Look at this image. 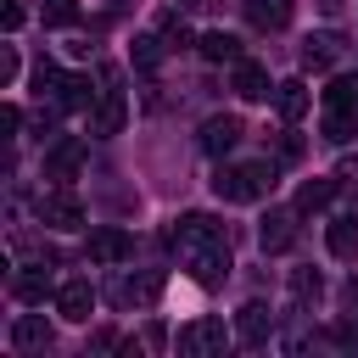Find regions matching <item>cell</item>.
<instances>
[{"label": "cell", "mask_w": 358, "mask_h": 358, "mask_svg": "<svg viewBox=\"0 0 358 358\" xmlns=\"http://www.w3.org/2000/svg\"><path fill=\"white\" fill-rule=\"evenodd\" d=\"M11 347H17V352H45V347H50V319H45V313H22V319L11 324Z\"/></svg>", "instance_id": "13"}, {"label": "cell", "mask_w": 358, "mask_h": 358, "mask_svg": "<svg viewBox=\"0 0 358 358\" xmlns=\"http://www.w3.org/2000/svg\"><path fill=\"white\" fill-rule=\"evenodd\" d=\"M296 207H280V213H268L263 218V229H257V241H263V252H285L291 241H296Z\"/></svg>", "instance_id": "10"}, {"label": "cell", "mask_w": 358, "mask_h": 358, "mask_svg": "<svg viewBox=\"0 0 358 358\" xmlns=\"http://www.w3.org/2000/svg\"><path fill=\"white\" fill-rule=\"evenodd\" d=\"M78 22V0H45V28H73Z\"/></svg>", "instance_id": "26"}, {"label": "cell", "mask_w": 358, "mask_h": 358, "mask_svg": "<svg viewBox=\"0 0 358 358\" xmlns=\"http://www.w3.org/2000/svg\"><path fill=\"white\" fill-rule=\"evenodd\" d=\"M11 291H17L22 302H45V291H50V280H45V274H34V268H22V274L11 280Z\"/></svg>", "instance_id": "25"}, {"label": "cell", "mask_w": 358, "mask_h": 358, "mask_svg": "<svg viewBox=\"0 0 358 358\" xmlns=\"http://www.w3.org/2000/svg\"><path fill=\"white\" fill-rule=\"evenodd\" d=\"M123 117H129V101H123L117 90H101L95 106H90V134H95V140H112V134L123 129Z\"/></svg>", "instance_id": "4"}, {"label": "cell", "mask_w": 358, "mask_h": 358, "mask_svg": "<svg viewBox=\"0 0 358 358\" xmlns=\"http://www.w3.org/2000/svg\"><path fill=\"white\" fill-rule=\"evenodd\" d=\"M17 67H22V62H17V50L6 45V50H0V84H11V78H17Z\"/></svg>", "instance_id": "30"}, {"label": "cell", "mask_w": 358, "mask_h": 358, "mask_svg": "<svg viewBox=\"0 0 358 358\" xmlns=\"http://www.w3.org/2000/svg\"><path fill=\"white\" fill-rule=\"evenodd\" d=\"M56 313L73 319V324H90V313H95V291H90V280H67V285L56 291Z\"/></svg>", "instance_id": "9"}, {"label": "cell", "mask_w": 358, "mask_h": 358, "mask_svg": "<svg viewBox=\"0 0 358 358\" xmlns=\"http://www.w3.org/2000/svg\"><path fill=\"white\" fill-rule=\"evenodd\" d=\"M196 50H201L207 62H229V67L241 62V39H235V34H224V28H213V34H201V39H196Z\"/></svg>", "instance_id": "18"}, {"label": "cell", "mask_w": 358, "mask_h": 358, "mask_svg": "<svg viewBox=\"0 0 358 358\" xmlns=\"http://www.w3.org/2000/svg\"><path fill=\"white\" fill-rule=\"evenodd\" d=\"M190 263V274H196V285H218L224 274H229V246L218 241V246H201L196 257H185Z\"/></svg>", "instance_id": "12"}, {"label": "cell", "mask_w": 358, "mask_h": 358, "mask_svg": "<svg viewBox=\"0 0 358 358\" xmlns=\"http://www.w3.org/2000/svg\"><path fill=\"white\" fill-rule=\"evenodd\" d=\"M90 263H123V257H134V241L123 235V229H90Z\"/></svg>", "instance_id": "11"}, {"label": "cell", "mask_w": 358, "mask_h": 358, "mask_svg": "<svg viewBox=\"0 0 358 358\" xmlns=\"http://www.w3.org/2000/svg\"><path fill=\"white\" fill-rule=\"evenodd\" d=\"M39 224H50V229H78V224H84V201H78L73 190H50V196H39Z\"/></svg>", "instance_id": "5"}, {"label": "cell", "mask_w": 358, "mask_h": 358, "mask_svg": "<svg viewBox=\"0 0 358 358\" xmlns=\"http://www.w3.org/2000/svg\"><path fill=\"white\" fill-rule=\"evenodd\" d=\"M50 95H56V112H90V101H95V90H90L84 73H62V84Z\"/></svg>", "instance_id": "14"}, {"label": "cell", "mask_w": 358, "mask_h": 358, "mask_svg": "<svg viewBox=\"0 0 358 358\" xmlns=\"http://www.w3.org/2000/svg\"><path fill=\"white\" fill-rule=\"evenodd\" d=\"M241 134H246V129H241V117H235V112H218V117H207V123H201V151H207V157H224V151H235V145H241Z\"/></svg>", "instance_id": "6"}, {"label": "cell", "mask_w": 358, "mask_h": 358, "mask_svg": "<svg viewBox=\"0 0 358 358\" xmlns=\"http://www.w3.org/2000/svg\"><path fill=\"white\" fill-rule=\"evenodd\" d=\"M347 134H352V112H324V140L341 145Z\"/></svg>", "instance_id": "27"}, {"label": "cell", "mask_w": 358, "mask_h": 358, "mask_svg": "<svg viewBox=\"0 0 358 358\" xmlns=\"http://www.w3.org/2000/svg\"><path fill=\"white\" fill-rule=\"evenodd\" d=\"M213 190L218 201H257L274 190V162H235V168H218L213 173Z\"/></svg>", "instance_id": "1"}, {"label": "cell", "mask_w": 358, "mask_h": 358, "mask_svg": "<svg viewBox=\"0 0 358 358\" xmlns=\"http://www.w3.org/2000/svg\"><path fill=\"white\" fill-rule=\"evenodd\" d=\"M336 56H341V34H313V39L302 45V62H308V67H330Z\"/></svg>", "instance_id": "22"}, {"label": "cell", "mask_w": 358, "mask_h": 358, "mask_svg": "<svg viewBox=\"0 0 358 358\" xmlns=\"http://www.w3.org/2000/svg\"><path fill=\"white\" fill-rule=\"evenodd\" d=\"M157 296H162V274H140V280H123V285H117V302H140V308H145V302H157Z\"/></svg>", "instance_id": "23"}, {"label": "cell", "mask_w": 358, "mask_h": 358, "mask_svg": "<svg viewBox=\"0 0 358 358\" xmlns=\"http://www.w3.org/2000/svg\"><path fill=\"white\" fill-rule=\"evenodd\" d=\"M324 112H358V78L352 73H341V78L324 84Z\"/></svg>", "instance_id": "20"}, {"label": "cell", "mask_w": 358, "mask_h": 358, "mask_svg": "<svg viewBox=\"0 0 358 358\" xmlns=\"http://www.w3.org/2000/svg\"><path fill=\"white\" fill-rule=\"evenodd\" d=\"M296 157H302V140L285 134V140H280V162H296Z\"/></svg>", "instance_id": "32"}, {"label": "cell", "mask_w": 358, "mask_h": 358, "mask_svg": "<svg viewBox=\"0 0 358 358\" xmlns=\"http://www.w3.org/2000/svg\"><path fill=\"white\" fill-rule=\"evenodd\" d=\"M268 336H274V313H268L263 302H246V308L235 313V341H241V347H263Z\"/></svg>", "instance_id": "7"}, {"label": "cell", "mask_w": 358, "mask_h": 358, "mask_svg": "<svg viewBox=\"0 0 358 358\" xmlns=\"http://www.w3.org/2000/svg\"><path fill=\"white\" fill-rule=\"evenodd\" d=\"M308 106H313V90H308L302 78H285V84H274V112H280L285 123H296Z\"/></svg>", "instance_id": "15"}, {"label": "cell", "mask_w": 358, "mask_h": 358, "mask_svg": "<svg viewBox=\"0 0 358 358\" xmlns=\"http://www.w3.org/2000/svg\"><path fill=\"white\" fill-rule=\"evenodd\" d=\"M224 347H229L224 319H190V324L179 330V352H185V358H213V352H224Z\"/></svg>", "instance_id": "3"}, {"label": "cell", "mask_w": 358, "mask_h": 358, "mask_svg": "<svg viewBox=\"0 0 358 358\" xmlns=\"http://www.w3.org/2000/svg\"><path fill=\"white\" fill-rule=\"evenodd\" d=\"M17 123H22V106H0V129L17 134Z\"/></svg>", "instance_id": "31"}, {"label": "cell", "mask_w": 358, "mask_h": 358, "mask_svg": "<svg viewBox=\"0 0 358 358\" xmlns=\"http://www.w3.org/2000/svg\"><path fill=\"white\" fill-rule=\"evenodd\" d=\"M324 246H330V257L352 263V257H358V213L336 218V224H330V235H324Z\"/></svg>", "instance_id": "17"}, {"label": "cell", "mask_w": 358, "mask_h": 358, "mask_svg": "<svg viewBox=\"0 0 358 358\" xmlns=\"http://www.w3.org/2000/svg\"><path fill=\"white\" fill-rule=\"evenodd\" d=\"M330 201H336V179H302L296 213H319V207H330Z\"/></svg>", "instance_id": "21"}, {"label": "cell", "mask_w": 358, "mask_h": 358, "mask_svg": "<svg viewBox=\"0 0 358 358\" xmlns=\"http://www.w3.org/2000/svg\"><path fill=\"white\" fill-rule=\"evenodd\" d=\"M0 28H6V34H17V28H22V6H17V0H6V6H0Z\"/></svg>", "instance_id": "29"}, {"label": "cell", "mask_w": 358, "mask_h": 358, "mask_svg": "<svg viewBox=\"0 0 358 358\" xmlns=\"http://www.w3.org/2000/svg\"><path fill=\"white\" fill-rule=\"evenodd\" d=\"M162 50H168V39H162V34H140V39H134V67H157V62H162Z\"/></svg>", "instance_id": "24"}, {"label": "cell", "mask_w": 358, "mask_h": 358, "mask_svg": "<svg viewBox=\"0 0 358 358\" xmlns=\"http://www.w3.org/2000/svg\"><path fill=\"white\" fill-rule=\"evenodd\" d=\"M229 90H235L241 101H263V95H268V73H263L257 62H246V56H241V62H235V73H229Z\"/></svg>", "instance_id": "16"}, {"label": "cell", "mask_w": 358, "mask_h": 358, "mask_svg": "<svg viewBox=\"0 0 358 358\" xmlns=\"http://www.w3.org/2000/svg\"><path fill=\"white\" fill-rule=\"evenodd\" d=\"M291 296H296V302L319 296V274H313V268H296V274H291Z\"/></svg>", "instance_id": "28"}, {"label": "cell", "mask_w": 358, "mask_h": 358, "mask_svg": "<svg viewBox=\"0 0 358 358\" xmlns=\"http://www.w3.org/2000/svg\"><path fill=\"white\" fill-rule=\"evenodd\" d=\"M213 6H218V0H179V11H185V17H201V11H213Z\"/></svg>", "instance_id": "33"}, {"label": "cell", "mask_w": 358, "mask_h": 358, "mask_svg": "<svg viewBox=\"0 0 358 358\" xmlns=\"http://www.w3.org/2000/svg\"><path fill=\"white\" fill-rule=\"evenodd\" d=\"M341 6H347V0H319V11H324V17H336Z\"/></svg>", "instance_id": "34"}, {"label": "cell", "mask_w": 358, "mask_h": 358, "mask_svg": "<svg viewBox=\"0 0 358 358\" xmlns=\"http://www.w3.org/2000/svg\"><path fill=\"white\" fill-rule=\"evenodd\" d=\"M78 168H84V140H56V145L45 151V179L67 185V179H73Z\"/></svg>", "instance_id": "8"}, {"label": "cell", "mask_w": 358, "mask_h": 358, "mask_svg": "<svg viewBox=\"0 0 358 358\" xmlns=\"http://www.w3.org/2000/svg\"><path fill=\"white\" fill-rule=\"evenodd\" d=\"M246 17H252V28H285L291 22V0H246Z\"/></svg>", "instance_id": "19"}, {"label": "cell", "mask_w": 358, "mask_h": 358, "mask_svg": "<svg viewBox=\"0 0 358 358\" xmlns=\"http://www.w3.org/2000/svg\"><path fill=\"white\" fill-rule=\"evenodd\" d=\"M224 235H218V218L213 213H185L173 229H168V246L179 252V257H196L201 246H218Z\"/></svg>", "instance_id": "2"}]
</instances>
